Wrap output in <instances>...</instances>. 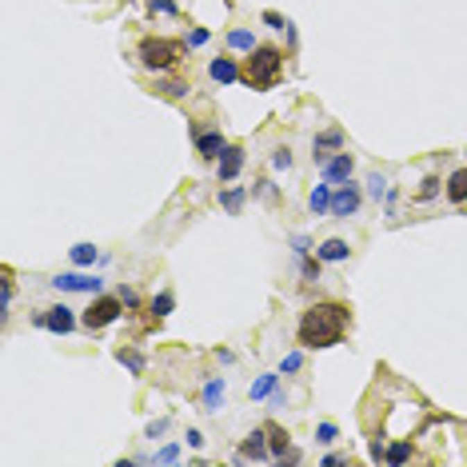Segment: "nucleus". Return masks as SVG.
<instances>
[{"mask_svg":"<svg viewBox=\"0 0 467 467\" xmlns=\"http://www.w3.org/2000/svg\"><path fill=\"white\" fill-rule=\"evenodd\" d=\"M448 200H451V204H464V200H467V168H455V172H451Z\"/></svg>","mask_w":467,"mask_h":467,"instance_id":"obj_15","label":"nucleus"},{"mask_svg":"<svg viewBox=\"0 0 467 467\" xmlns=\"http://www.w3.org/2000/svg\"><path fill=\"white\" fill-rule=\"evenodd\" d=\"M352 156L348 152H339V156H332V160H323V180L328 184H348L352 180Z\"/></svg>","mask_w":467,"mask_h":467,"instance_id":"obj_6","label":"nucleus"},{"mask_svg":"<svg viewBox=\"0 0 467 467\" xmlns=\"http://www.w3.org/2000/svg\"><path fill=\"white\" fill-rule=\"evenodd\" d=\"M264 24H268V28H288V20L280 17V12H264Z\"/></svg>","mask_w":467,"mask_h":467,"instance_id":"obj_32","label":"nucleus"},{"mask_svg":"<svg viewBox=\"0 0 467 467\" xmlns=\"http://www.w3.org/2000/svg\"><path fill=\"white\" fill-rule=\"evenodd\" d=\"M92 260H96V248H92V244H76V248H72V264H80V268H88Z\"/></svg>","mask_w":467,"mask_h":467,"instance_id":"obj_22","label":"nucleus"},{"mask_svg":"<svg viewBox=\"0 0 467 467\" xmlns=\"http://www.w3.org/2000/svg\"><path fill=\"white\" fill-rule=\"evenodd\" d=\"M188 44H192V49L208 44V28H192V33H188Z\"/></svg>","mask_w":467,"mask_h":467,"instance_id":"obj_29","label":"nucleus"},{"mask_svg":"<svg viewBox=\"0 0 467 467\" xmlns=\"http://www.w3.org/2000/svg\"><path fill=\"white\" fill-rule=\"evenodd\" d=\"M120 300H124L128 307H136V291H132V288H124V291H120Z\"/></svg>","mask_w":467,"mask_h":467,"instance_id":"obj_37","label":"nucleus"},{"mask_svg":"<svg viewBox=\"0 0 467 467\" xmlns=\"http://www.w3.org/2000/svg\"><path fill=\"white\" fill-rule=\"evenodd\" d=\"M300 364H304V355H300V352H291V355H284L280 371H288V375H291V371H300Z\"/></svg>","mask_w":467,"mask_h":467,"instance_id":"obj_26","label":"nucleus"},{"mask_svg":"<svg viewBox=\"0 0 467 467\" xmlns=\"http://www.w3.org/2000/svg\"><path fill=\"white\" fill-rule=\"evenodd\" d=\"M164 92H168V96H188V84H184V80H168V84H164Z\"/></svg>","mask_w":467,"mask_h":467,"instance_id":"obj_28","label":"nucleus"},{"mask_svg":"<svg viewBox=\"0 0 467 467\" xmlns=\"http://www.w3.org/2000/svg\"><path fill=\"white\" fill-rule=\"evenodd\" d=\"M316 252H320V260H328V264H339V260H348V252H352V248H348V240L332 236V240H323Z\"/></svg>","mask_w":467,"mask_h":467,"instance_id":"obj_14","label":"nucleus"},{"mask_svg":"<svg viewBox=\"0 0 467 467\" xmlns=\"http://www.w3.org/2000/svg\"><path fill=\"white\" fill-rule=\"evenodd\" d=\"M268 451H272V443H268V427L252 432V435H248V439L240 443V455H244V459H268Z\"/></svg>","mask_w":467,"mask_h":467,"instance_id":"obj_7","label":"nucleus"},{"mask_svg":"<svg viewBox=\"0 0 467 467\" xmlns=\"http://www.w3.org/2000/svg\"><path fill=\"white\" fill-rule=\"evenodd\" d=\"M435 192H439V180L427 176V180H423V188H419V200H432Z\"/></svg>","mask_w":467,"mask_h":467,"instance_id":"obj_27","label":"nucleus"},{"mask_svg":"<svg viewBox=\"0 0 467 467\" xmlns=\"http://www.w3.org/2000/svg\"><path fill=\"white\" fill-rule=\"evenodd\" d=\"M368 192H371V196H384V192H387V180H384V176H371V180H368Z\"/></svg>","mask_w":467,"mask_h":467,"instance_id":"obj_31","label":"nucleus"},{"mask_svg":"<svg viewBox=\"0 0 467 467\" xmlns=\"http://www.w3.org/2000/svg\"><path fill=\"white\" fill-rule=\"evenodd\" d=\"M348 332V307L343 304H312L300 316V343L304 348H332Z\"/></svg>","mask_w":467,"mask_h":467,"instance_id":"obj_1","label":"nucleus"},{"mask_svg":"<svg viewBox=\"0 0 467 467\" xmlns=\"http://www.w3.org/2000/svg\"><path fill=\"white\" fill-rule=\"evenodd\" d=\"M355 208H359V188H355V184H348V188L332 192V216L348 220V216H355Z\"/></svg>","mask_w":467,"mask_h":467,"instance_id":"obj_5","label":"nucleus"},{"mask_svg":"<svg viewBox=\"0 0 467 467\" xmlns=\"http://www.w3.org/2000/svg\"><path fill=\"white\" fill-rule=\"evenodd\" d=\"M172 304H176V300H172V291H160V296L152 300V316H156V320H160V316H168V312H172Z\"/></svg>","mask_w":467,"mask_h":467,"instance_id":"obj_25","label":"nucleus"},{"mask_svg":"<svg viewBox=\"0 0 467 467\" xmlns=\"http://www.w3.org/2000/svg\"><path fill=\"white\" fill-rule=\"evenodd\" d=\"M280 72H284V52L280 49H252L248 68H244V80L264 92V88H272L280 80Z\"/></svg>","mask_w":467,"mask_h":467,"instance_id":"obj_2","label":"nucleus"},{"mask_svg":"<svg viewBox=\"0 0 467 467\" xmlns=\"http://www.w3.org/2000/svg\"><path fill=\"white\" fill-rule=\"evenodd\" d=\"M407 455H411V443H391V448L384 451L387 464H407Z\"/></svg>","mask_w":467,"mask_h":467,"instance_id":"obj_23","label":"nucleus"},{"mask_svg":"<svg viewBox=\"0 0 467 467\" xmlns=\"http://www.w3.org/2000/svg\"><path fill=\"white\" fill-rule=\"evenodd\" d=\"M268 435H272V455H284V451H288V432L275 427V423H268Z\"/></svg>","mask_w":467,"mask_h":467,"instance_id":"obj_20","label":"nucleus"},{"mask_svg":"<svg viewBox=\"0 0 467 467\" xmlns=\"http://www.w3.org/2000/svg\"><path fill=\"white\" fill-rule=\"evenodd\" d=\"M228 44H232L236 52H252V49H256V40H252L248 28H232V33H228Z\"/></svg>","mask_w":467,"mask_h":467,"instance_id":"obj_18","label":"nucleus"},{"mask_svg":"<svg viewBox=\"0 0 467 467\" xmlns=\"http://www.w3.org/2000/svg\"><path fill=\"white\" fill-rule=\"evenodd\" d=\"M304 275H307V280H320V264H312V260H307V264H304Z\"/></svg>","mask_w":467,"mask_h":467,"instance_id":"obj_36","label":"nucleus"},{"mask_svg":"<svg viewBox=\"0 0 467 467\" xmlns=\"http://www.w3.org/2000/svg\"><path fill=\"white\" fill-rule=\"evenodd\" d=\"M275 391V375H260L256 384H252V400H264V396H272Z\"/></svg>","mask_w":467,"mask_h":467,"instance_id":"obj_24","label":"nucleus"},{"mask_svg":"<svg viewBox=\"0 0 467 467\" xmlns=\"http://www.w3.org/2000/svg\"><path fill=\"white\" fill-rule=\"evenodd\" d=\"M180 44L176 40H164V36H148L140 40V65L152 68V72H168V68L180 65Z\"/></svg>","mask_w":467,"mask_h":467,"instance_id":"obj_3","label":"nucleus"},{"mask_svg":"<svg viewBox=\"0 0 467 467\" xmlns=\"http://www.w3.org/2000/svg\"><path fill=\"white\" fill-rule=\"evenodd\" d=\"M116 359H120V364H124L132 375H144V355H140V352H132V348H120V352H116Z\"/></svg>","mask_w":467,"mask_h":467,"instance_id":"obj_17","label":"nucleus"},{"mask_svg":"<svg viewBox=\"0 0 467 467\" xmlns=\"http://www.w3.org/2000/svg\"><path fill=\"white\" fill-rule=\"evenodd\" d=\"M44 328H52V332H72L76 328V320H72V307H65V304H56V307H49L44 312Z\"/></svg>","mask_w":467,"mask_h":467,"instance_id":"obj_10","label":"nucleus"},{"mask_svg":"<svg viewBox=\"0 0 467 467\" xmlns=\"http://www.w3.org/2000/svg\"><path fill=\"white\" fill-rule=\"evenodd\" d=\"M220 204H224L228 212H240L244 208V188H228V192H220Z\"/></svg>","mask_w":467,"mask_h":467,"instance_id":"obj_21","label":"nucleus"},{"mask_svg":"<svg viewBox=\"0 0 467 467\" xmlns=\"http://www.w3.org/2000/svg\"><path fill=\"white\" fill-rule=\"evenodd\" d=\"M240 168H244V148H224V156H220V184H232L240 176Z\"/></svg>","mask_w":467,"mask_h":467,"instance_id":"obj_9","label":"nucleus"},{"mask_svg":"<svg viewBox=\"0 0 467 467\" xmlns=\"http://www.w3.org/2000/svg\"><path fill=\"white\" fill-rule=\"evenodd\" d=\"M152 12H164V17H172V12H176V4H172V0H152Z\"/></svg>","mask_w":467,"mask_h":467,"instance_id":"obj_33","label":"nucleus"},{"mask_svg":"<svg viewBox=\"0 0 467 467\" xmlns=\"http://www.w3.org/2000/svg\"><path fill=\"white\" fill-rule=\"evenodd\" d=\"M176 459H180V448L176 443H168V448L160 451V464H176Z\"/></svg>","mask_w":467,"mask_h":467,"instance_id":"obj_35","label":"nucleus"},{"mask_svg":"<svg viewBox=\"0 0 467 467\" xmlns=\"http://www.w3.org/2000/svg\"><path fill=\"white\" fill-rule=\"evenodd\" d=\"M224 136L220 132H196V152L204 156V160H220L224 156Z\"/></svg>","mask_w":467,"mask_h":467,"instance_id":"obj_8","label":"nucleus"},{"mask_svg":"<svg viewBox=\"0 0 467 467\" xmlns=\"http://www.w3.org/2000/svg\"><path fill=\"white\" fill-rule=\"evenodd\" d=\"M52 284H56L60 291H100L96 275H72V272H68V275H56Z\"/></svg>","mask_w":467,"mask_h":467,"instance_id":"obj_11","label":"nucleus"},{"mask_svg":"<svg viewBox=\"0 0 467 467\" xmlns=\"http://www.w3.org/2000/svg\"><path fill=\"white\" fill-rule=\"evenodd\" d=\"M224 400V380H212L208 387H204V403H208V411H216V403Z\"/></svg>","mask_w":467,"mask_h":467,"instance_id":"obj_19","label":"nucleus"},{"mask_svg":"<svg viewBox=\"0 0 467 467\" xmlns=\"http://www.w3.org/2000/svg\"><path fill=\"white\" fill-rule=\"evenodd\" d=\"M120 307H124V300H112V296H100V300H92V307L80 316V323L88 328V332H96V328H108V323L120 316Z\"/></svg>","mask_w":467,"mask_h":467,"instance_id":"obj_4","label":"nucleus"},{"mask_svg":"<svg viewBox=\"0 0 467 467\" xmlns=\"http://www.w3.org/2000/svg\"><path fill=\"white\" fill-rule=\"evenodd\" d=\"M272 164H275V168H291V152H288V148H275Z\"/></svg>","mask_w":467,"mask_h":467,"instance_id":"obj_30","label":"nucleus"},{"mask_svg":"<svg viewBox=\"0 0 467 467\" xmlns=\"http://www.w3.org/2000/svg\"><path fill=\"white\" fill-rule=\"evenodd\" d=\"M339 144H343V132H339V128H328V132H323V136H316V160H328V148H339Z\"/></svg>","mask_w":467,"mask_h":467,"instance_id":"obj_16","label":"nucleus"},{"mask_svg":"<svg viewBox=\"0 0 467 467\" xmlns=\"http://www.w3.org/2000/svg\"><path fill=\"white\" fill-rule=\"evenodd\" d=\"M320 443H332V439H336V423H320Z\"/></svg>","mask_w":467,"mask_h":467,"instance_id":"obj_34","label":"nucleus"},{"mask_svg":"<svg viewBox=\"0 0 467 467\" xmlns=\"http://www.w3.org/2000/svg\"><path fill=\"white\" fill-rule=\"evenodd\" d=\"M208 72H212V80L216 84H236L240 80V68H236V60H228V56H216L208 65Z\"/></svg>","mask_w":467,"mask_h":467,"instance_id":"obj_12","label":"nucleus"},{"mask_svg":"<svg viewBox=\"0 0 467 467\" xmlns=\"http://www.w3.org/2000/svg\"><path fill=\"white\" fill-rule=\"evenodd\" d=\"M307 208L316 212V216H328V212H332V184H328V180L312 188V196H307Z\"/></svg>","mask_w":467,"mask_h":467,"instance_id":"obj_13","label":"nucleus"}]
</instances>
